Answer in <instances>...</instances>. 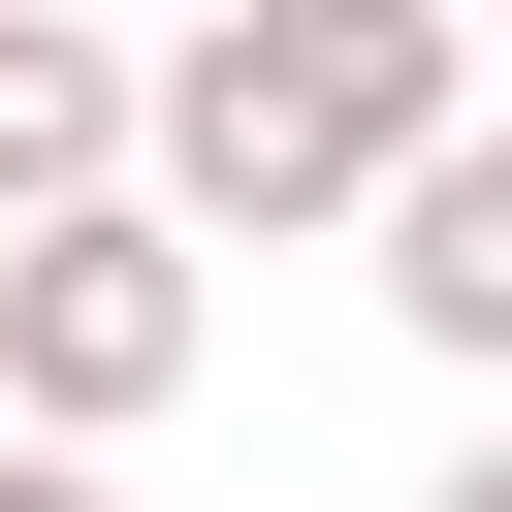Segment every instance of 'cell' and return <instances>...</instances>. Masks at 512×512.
<instances>
[{
	"label": "cell",
	"mask_w": 512,
	"mask_h": 512,
	"mask_svg": "<svg viewBox=\"0 0 512 512\" xmlns=\"http://www.w3.org/2000/svg\"><path fill=\"white\" fill-rule=\"evenodd\" d=\"M448 96H480V0H192V64H128V192H160L192 256H288V224H352Z\"/></svg>",
	"instance_id": "cell-1"
},
{
	"label": "cell",
	"mask_w": 512,
	"mask_h": 512,
	"mask_svg": "<svg viewBox=\"0 0 512 512\" xmlns=\"http://www.w3.org/2000/svg\"><path fill=\"white\" fill-rule=\"evenodd\" d=\"M192 352H224V256L96 160V192H32L0 224V416H64V448H128V416H192Z\"/></svg>",
	"instance_id": "cell-2"
},
{
	"label": "cell",
	"mask_w": 512,
	"mask_h": 512,
	"mask_svg": "<svg viewBox=\"0 0 512 512\" xmlns=\"http://www.w3.org/2000/svg\"><path fill=\"white\" fill-rule=\"evenodd\" d=\"M416 512H512V448H448V480H416Z\"/></svg>",
	"instance_id": "cell-6"
},
{
	"label": "cell",
	"mask_w": 512,
	"mask_h": 512,
	"mask_svg": "<svg viewBox=\"0 0 512 512\" xmlns=\"http://www.w3.org/2000/svg\"><path fill=\"white\" fill-rule=\"evenodd\" d=\"M0 512H96V448H64V416H0Z\"/></svg>",
	"instance_id": "cell-5"
},
{
	"label": "cell",
	"mask_w": 512,
	"mask_h": 512,
	"mask_svg": "<svg viewBox=\"0 0 512 512\" xmlns=\"http://www.w3.org/2000/svg\"><path fill=\"white\" fill-rule=\"evenodd\" d=\"M352 256H384V320H416L448 384H512V128H480V96H448L384 192H352Z\"/></svg>",
	"instance_id": "cell-3"
},
{
	"label": "cell",
	"mask_w": 512,
	"mask_h": 512,
	"mask_svg": "<svg viewBox=\"0 0 512 512\" xmlns=\"http://www.w3.org/2000/svg\"><path fill=\"white\" fill-rule=\"evenodd\" d=\"M96 160H128V64H96L64 0H0V224H32V192H96Z\"/></svg>",
	"instance_id": "cell-4"
}]
</instances>
